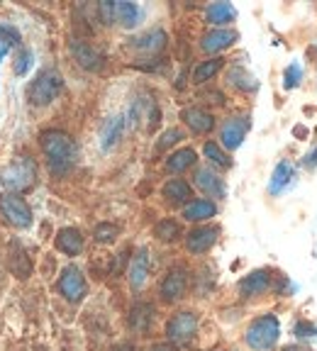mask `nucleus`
Returning <instances> with one entry per match:
<instances>
[{
	"label": "nucleus",
	"instance_id": "nucleus-1",
	"mask_svg": "<svg viewBox=\"0 0 317 351\" xmlns=\"http://www.w3.org/2000/svg\"><path fill=\"white\" fill-rule=\"evenodd\" d=\"M42 152L47 154L54 173H66L76 164V142L66 132L49 130L42 134Z\"/></svg>",
	"mask_w": 317,
	"mask_h": 351
},
{
	"label": "nucleus",
	"instance_id": "nucleus-2",
	"mask_svg": "<svg viewBox=\"0 0 317 351\" xmlns=\"http://www.w3.org/2000/svg\"><path fill=\"white\" fill-rule=\"evenodd\" d=\"M0 183L8 188V193H25L37 183V164L32 156H17L8 166L0 169Z\"/></svg>",
	"mask_w": 317,
	"mask_h": 351
},
{
	"label": "nucleus",
	"instance_id": "nucleus-3",
	"mask_svg": "<svg viewBox=\"0 0 317 351\" xmlns=\"http://www.w3.org/2000/svg\"><path fill=\"white\" fill-rule=\"evenodd\" d=\"M281 337V322L276 315H261L246 327L244 341L249 344V349L254 351H271L276 346Z\"/></svg>",
	"mask_w": 317,
	"mask_h": 351
},
{
	"label": "nucleus",
	"instance_id": "nucleus-4",
	"mask_svg": "<svg viewBox=\"0 0 317 351\" xmlns=\"http://www.w3.org/2000/svg\"><path fill=\"white\" fill-rule=\"evenodd\" d=\"M61 86H64V81H61V73L54 71V69H47V71H42L32 83H30L27 100L32 105H37V108H42V105H49L51 100L61 93Z\"/></svg>",
	"mask_w": 317,
	"mask_h": 351
},
{
	"label": "nucleus",
	"instance_id": "nucleus-5",
	"mask_svg": "<svg viewBox=\"0 0 317 351\" xmlns=\"http://www.w3.org/2000/svg\"><path fill=\"white\" fill-rule=\"evenodd\" d=\"M0 215L5 217V222L17 227V230H27L32 225V210L15 193H3L0 195Z\"/></svg>",
	"mask_w": 317,
	"mask_h": 351
},
{
	"label": "nucleus",
	"instance_id": "nucleus-6",
	"mask_svg": "<svg viewBox=\"0 0 317 351\" xmlns=\"http://www.w3.org/2000/svg\"><path fill=\"white\" fill-rule=\"evenodd\" d=\"M196 332H198V315L191 313V310L176 313L169 319V324H166V339L171 344H188L196 337Z\"/></svg>",
	"mask_w": 317,
	"mask_h": 351
},
{
	"label": "nucleus",
	"instance_id": "nucleus-7",
	"mask_svg": "<svg viewBox=\"0 0 317 351\" xmlns=\"http://www.w3.org/2000/svg\"><path fill=\"white\" fill-rule=\"evenodd\" d=\"M59 293L66 298L69 302H81L88 293V283H86V276L78 266H66L59 276V283H56Z\"/></svg>",
	"mask_w": 317,
	"mask_h": 351
},
{
	"label": "nucleus",
	"instance_id": "nucleus-8",
	"mask_svg": "<svg viewBox=\"0 0 317 351\" xmlns=\"http://www.w3.org/2000/svg\"><path fill=\"white\" fill-rule=\"evenodd\" d=\"M188 288V271L186 269H171L166 274V278L158 285V293H161V300L164 302H176L186 295Z\"/></svg>",
	"mask_w": 317,
	"mask_h": 351
},
{
	"label": "nucleus",
	"instance_id": "nucleus-9",
	"mask_svg": "<svg viewBox=\"0 0 317 351\" xmlns=\"http://www.w3.org/2000/svg\"><path fill=\"white\" fill-rule=\"evenodd\" d=\"M246 130H249V117H230V120L222 125L220 132V139H222V147L235 152L237 147H242L246 137Z\"/></svg>",
	"mask_w": 317,
	"mask_h": 351
},
{
	"label": "nucleus",
	"instance_id": "nucleus-10",
	"mask_svg": "<svg viewBox=\"0 0 317 351\" xmlns=\"http://www.w3.org/2000/svg\"><path fill=\"white\" fill-rule=\"evenodd\" d=\"M71 54L73 59L78 61V66L81 69H86V71H98L100 66H103V54H100L98 49H95L93 44L83 42V39H73L71 42Z\"/></svg>",
	"mask_w": 317,
	"mask_h": 351
},
{
	"label": "nucleus",
	"instance_id": "nucleus-11",
	"mask_svg": "<svg viewBox=\"0 0 317 351\" xmlns=\"http://www.w3.org/2000/svg\"><path fill=\"white\" fill-rule=\"evenodd\" d=\"M149 278V252L147 249H139L134 256H132L130 271H127V280H130V288L134 293H139L147 285Z\"/></svg>",
	"mask_w": 317,
	"mask_h": 351
},
{
	"label": "nucleus",
	"instance_id": "nucleus-12",
	"mask_svg": "<svg viewBox=\"0 0 317 351\" xmlns=\"http://www.w3.org/2000/svg\"><path fill=\"white\" fill-rule=\"evenodd\" d=\"M218 234H220L218 227H196V230L186 237V249L191 254L210 252V247L218 241Z\"/></svg>",
	"mask_w": 317,
	"mask_h": 351
},
{
	"label": "nucleus",
	"instance_id": "nucleus-13",
	"mask_svg": "<svg viewBox=\"0 0 317 351\" xmlns=\"http://www.w3.org/2000/svg\"><path fill=\"white\" fill-rule=\"evenodd\" d=\"M8 269L15 278L25 280L32 276V258H30L27 249H22L20 244H12L8 249Z\"/></svg>",
	"mask_w": 317,
	"mask_h": 351
},
{
	"label": "nucleus",
	"instance_id": "nucleus-14",
	"mask_svg": "<svg viewBox=\"0 0 317 351\" xmlns=\"http://www.w3.org/2000/svg\"><path fill=\"white\" fill-rule=\"evenodd\" d=\"M268 285H271V274L268 271H252V274L239 280V293L244 298H259L268 291Z\"/></svg>",
	"mask_w": 317,
	"mask_h": 351
},
{
	"label": "nucleus",
	"instance_id": "nucleus-15",
	"mask_svg": "<svg viewBox=\"0 0 317 351\" xmlns=\"http://www.w3.org/2000/svg\"><path fill=\"white\" fill-rule=\"evenodd\" d=\"M237 39H239V34H237L235 29H213V32L202 34L200 47H202V51L215 54V51H222V49H227V47H232Z\"/></svg>",
	"mask_w": 317,
	"mask_h": 351
},
{
	"label": "nucleus",
	"instance_id": "nucleus-16",
	"mask_svg": "<svg viewBox=\"0 0 317 351\" xmlns=\"http://www.w3.org/2000/svg\"><path fill=\"white\" fill-rule=\"evenodd\" d=\"M56 249L66 256H78L83 252V234L76 227H64L56 234Z\"/></svg>",
	"mask_w": 317,
	"mask_h": 351
},
{
	"label": "nucleus",
	"instance_id": "nucleus-17",
	"mask_svg": "<svg viewBox=\"0 0 317 351\" xmlns=\"http://www.w3.org/2000/svg\"><path fill=\"white\" fill-rule=\"evenodd\" d=\"M196 186L210 197H224V181L210 169L196 171Z\"/></svg>",
	"mask_w": 317,
	"mask_h": 351
},
{
	"label": "nucleus",
	"instance_id": "nucleus-18",
	"mask_svg": "<svg viewBox=\"0 0 317 351\" xmlns=\"http://www.w3.org/2000/svg\"><path fill=\"white\" fill-rule=\"evenodd\" d=\"M180 117H183V122H186L193 132H198V134H205V132H210L215 127V117L202 108H186Z\"/></svg>",
	"mask_w": 317,
	"mask_h": 351
},
{
	"label": "nucleus",
	"instance_id": "nucleus-19",
	"mask_svg": "<svg viewBox=\"0 0 317 351\" xmlns=\"http://www.w3.org/2000/svg\"><path fill=\"white\" fill-rule=\"evenodd\" d=\"M218 213V205L213 200H205V197H198V200H191V203L183 208V217L188 222H205V219L215 217Z\"/></svg>",
	"mask_w": 317,
	"mask_h": 351
},
{
	"label": "nucleus",
	"instance_id": "nucleus-20",
	"mask_svg": "<svg viewBox=\"0 0 317 351\" xmlns=\"http://www.w3.org/2000/svg\"><path fill=\"white\" fill-rule=\"evenodd\" d=\"M127 130V117L125 115H117V117H110L108 122H105L103 127V134H100V139H103V149L108 152V149H113L117 142L122 139V134H125Z\"/></svg>",
	"mask_w": 317,
	"mask_h": 351
},
{
	"label": "nucleus",
	"instance_id": "nucleus-21",
	"mask_svg": "<svg viewBox=\"0 0 317 351\" xmlns=\"http://www.w3.org/2000/svg\"><path fill=\"white\" fill-rule=\"evenodd\" d=\"M166 32L164 29H152V32L142 34V37H137L134 42H132V47L139 51H144V54H158V51L166 47Z\"/></svg>",
	"mask_w": 317,
	"mask_h": 351
},
{
	"label": "nucleus",
	"instance_id": "nucleus-22",
	"mask_svg": "<svg viewBox=\"0 0 317 351\" xmlns=\"http://www.w3.org/2000/svg\"><path fill=\"white\" fill-rule=\"evenodd\" d=\"M154 322V305H149V302H137V305L130 310V327L134 329V332H147L149 327H152Z\"/></svg>",
	"mask_w": 317,
	"mask_h": 351
},
{
	"label": "nucleus",
	"instance_id": "nucleus-23",
	"mask_svg": "<svg viewBox=\"0 0 317 351\" xmlns=\"http://www.w3.org/2000/svg\"><path fill=\"white\" fill-rule=\"evenodd\" d=\"M205 17H208L210 25H215V27L222 29L224 25H230V22H235L237 17V10L230 5V3H213V5L205 10Z\"/></svg>",
	"mask_w": 317,
	"mask_h": 351
},
{
	"label": "nucleus",
	"instance_id": "nucleus-24",
	"mask_svg": "<svg viewBox=\"0 0 317 351\" xmlns=\"http://www.w3.org/2000/svg\"><path fill=\"white\" fill-rule=\"evenodd\" d=\"M161 193H164V197L171 200V203H191V197H193L191 183H186L183 178H171Z\"/></svg>",
	"mask_w": 317,
	"mask_h": 351
},
{
	"label": "nucleus",
	"instance_id": "nucleus-25",
	"mask_svg": "<svg viewBox=\"0 0 317 351\" xmlns=\"http://www.w3.org/2000/svg\"><path fill=\"white\" fill-rule=\"evenodd\" d=\"M142 17V8L137 3H115V22H120L122 27H134Z\"/></svg>",
	"mask_w": 317,
	"mask_h": 351
},
{
	"label": "nucleus",
	"instance_id": "nucleus-26",
	"mask_svg": "<svg viewBox=\"0 0 317 351\" xmlns=\"http://www.w3.org/2000/svg\"><path fill=\"white\" fill-rule=\"evenodd\" d=\"M290 176H293V164L283 159L279 166H276L274 176H271V183H268V193H271V195H279V193L283 191L285 186H288Z\"/></svg>",
	"mask_w": 317,
	"mask_h": 351
},
{
	"label": "nucleus",
	"instance_id": "nucleus-27",
	"mask_svg": "<svg viewBox=\"0 0 317 351\" xmlns=\"http://www.w3.org/2000/svg\"><path fill=\"white\" fill-rule=\"evenodd\" d=\"M193 164H196V152H193V149H178V152H174L169 156L166 169L174 171V173H180V171L191 169Z\"/></svg>",
	"mask_w": 317,
	"mask_h": 351
},
{
	"label": "nucleus",
	"instance_id": "nucleus-28",
	"mask_svg": "<svg viewBox=\"0 0 317 351\" xmlns=\"http://www.w3.org/2000/svg\"><path fill=\"white\" fill-rule=\"evenodd\" d=\"M222 64H224L222 59H208V61H202V64L198 66L196 71H193V81H196V83L210 81V78H213L215 73H218L220 69H222Z\"/></svg>",
	"mask_w": 317,
	"mask_h": 351
},
{
	"label": "nucleus",
	"instance_id": "nucleus-29",
	"mask_svg": "<svg viewBox=\"0 0 317 351\" xmlns=\"http://www.w3.org/2000/svg\"><path fill=\"white\" fill-rule=\"evenodd\" d=\"M154 237L161 241H176L180 237V227L174 219H161L156 227H154Z\"/></svg>",
	"mask_w": 317,
	"mask_h": 351
},
{
	"label": "nucleus",
	"instance_id": "nucleus-30",
	"mask_svg": "<svg viewBox=\"0 0 317 351\" xmlns=\"http://www.w3.org/2000/svg\"><path fill=\"white\" fill-rule=\"evenodd\" d=\"M202 152H205V156H208L210 161H213L215 166H220V169H227V166L232 164L230 156L220 149L218 142H205V147H202Z\"/></svg>",
	"mask_w": 317,
	"mask_h": 351
},
{
	"label": "nucleus",
	"instance_id": "nucleus-31",
	"mask_svg": "<svg viewBox=\"0 0 317 351\" xmlns=\"http://www.w3.org/2000/svg\"><path fill=\"white\" fill-rule=\"evenodd\" d=\"M230 83L232 86H237V88H242V90H254L257 88V83H254V78L249 76V73L244 71V69H239V66H235L230 71Z\"/></svg>",
	"mask_w": 317,
	"mask_h": 351
},
{
	"label": "nucleus",
	"instance_id": "nucleus-32",
	"mask_svg": "<svg viewBox=\"0 0 317 351\" xmlns=\"http://www.w3.org/2000/svg\"><path fill=\"white\" fill-rule=\"evenodd\" d=\"M117 234H120V230H117L115 225H110V222H103V225L95 227L93 237L98 244H110V241H115Z\"/></svg>",
	"mask_w": 317,
	"mask_h": 351
},
{
	"label": "nucleus",
	"instance_id": "nucleus-33",
	"mask_svg": "<svg viewBox=\"0 0 317 351\" xmlns=\"http://www.w3.org/2000/svg\"><path fill=\"white\" fill-rule=\"evenodd\" d=\"M301 81H303V69H301V64H290L288 69H285V73H283V86L288 88H298L301 86Z\"/></svg>",
	"mask_w": 317,
	"mask_h": 351
},
{
	"label": "nucleus",
	"instance_id": "nucleus-34",
	"mask_svg": "<svg viewBox=\"0 0 317 351\" xmlns=\"http://www.w3.org/2000/svg\"><path fill=\"white\" fill-rule=\"evenodd\" d=\"M180 139H183V132L174 127V130H169V132H164V134H161V139L156 142V149H158V152H164V149L174 147L176 142H180Z\"/></svg>",
	"mask_w": 317,
	"mask_h": 351
},
{
	"label": "nucleus",
	"instance_id": "nucleus-35",
	"mask_svg": "<svg viewBox=\"0 0 317 351\" xmlns=\"http://www.w3.org/2000/svg\"><path fill=\"white\" fill-rule=\"evenodd\" d=\"M0 39H3V47L0 49H8L10 51V47H15L17 42H20V32H17L15 27H0Z\"/></svg>",
	"mask_w": 317,
	"mask_h": 351
},
{
	"label": "nucleus",
	"instance_id": "nucleus-36",
	"mask_svg": "<svg viewBox=\"0 0 317 351\" xmlns=\"http://www.w3.org/2000/svg\"><path fill=\"white\" fill-rule=\"evenodd\" d=\"M30 66H32V51L22 49L20 54H17V61H15V73H17V76H25Z\"/></svg>",
	"mask_w": 317,
	"mask_h": 351
},
{
	"label": "nucleus",
	"instance_id": "nucleus-37",
	"mask_svg": "<svg viewBox=\"0 0 317 351\" xmlns=\"http://www.w3.org/2000/svg\"><path fill=\"white\" fill-rule=\"evenodd\" d=\"M98 12H100V20H103L105 25H113V20H115V3L105 0V3L98 5Z\"/></svg>",
	"mask_w": 317,
	"mask_h": 351
},
{
	"label": "nucleus",
	"instance_id": "nucleus-38",
	"mask_svg": "<svg viewBox=\"0 0 317 351\" xmlns=\"http://www.w3.org/2000/svg\"><path fill=\"white\" fill-rule=\"evenodd\" d=\"M296 335L298 337H312V335H315V327H312V324H307V322H298L296 324Z\"/></svg>",
	"mask_w": 317,
	"mask_h": 351
},
{
	"label": "nucleus",
	"instance_id": "nucleus-39",
	"mask_svg": "<svg viewBox=\"0 0 317 351\" xmlns=\"http://www.w3.org/2000/svg\"><path fill=\"white\" fill-rule=\"evenodd\" d=\"M110 351H134V344H130V341H120V344H115Z\"/></svg>",
	"mask_w": 317,
	"mask_h": 351
},
{
	"label": "nucleus",
	"instance_id": "nucleus-40",
	"mask_svg": "<svg viewBox=\"0 0 317 351\" xmlns=\"http://www.w3.org/2000/svg\"><path fill=\"white\" fill-rule=\"evenodd\" d=\"M305 166H310V169H315V166H317V147H315V152L305 156Z\"/></svg>",
	"mask_w": 317,
	"mask_h": 351
},
{
	"label": "nucleus",
	"instance_id": "nucleus-41",
	"mask_svg": "<svg viewBox=\"0 0 317 351\" xmlns=\"http://www.w3.org/2000/svg\"><path fill=\"white\" fill-rule=\"evenodd\" d=\"M149 351H176V349H174L171 344H154Z\"/></svg>",
	"mask_w": 317,
	"mask_h": 351
},
{
	"label": "nucleus",
	"instance_id": "nucleus-42",
	"mask_svg": "<svg viewBox=\"0 0 317 351\" xmlns=\"http://www.w3.org/2000/svg\"><path fill=\"white\" fill-rule=\"evenodd\" d=\"M283 351H307V349H303V346H298V344H293V346H285Z\"/></svg>",
	"mask_w": 317,
	"mask_h": 351
}]
</instances>
